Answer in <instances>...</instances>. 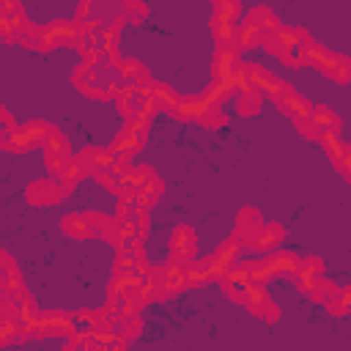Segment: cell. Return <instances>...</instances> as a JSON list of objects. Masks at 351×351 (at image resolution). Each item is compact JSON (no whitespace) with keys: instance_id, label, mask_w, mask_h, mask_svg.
Returning a JSON list of instances; mask_svg holds the SVG:
<instances>
[{"instance_id":"1","label":"cell","mask_w":351,"mask_h":351,"mask_svg":"<svg viewBox=\"0 0 351 351\" xmlns=\"http://www.w3.org/2000/svg\"><path fill=\"white\" fill-rule=\"evenodd\" d=\"M55 132V126L44 123V121H30L25 126H16L8 137H3V148H11V151H27V148H36L49 140V134Z\"/></svg>"},{"instance_id":"2","label":"cell","mask_w":351,"mask_h":351,"mask_svg":"<svg viewBox=\"0 0 351 351\" xmlns=\"http://www.w3.org/2000/svg\"><path fill=\"white\" fill-rule=\"evenodd\" d=\"M63 44H71V47L80 44V25H77L74 19H71V22L55 19V22H49V25L41 30V44H38V49H55V47H63Z\"/></svg>"},{"instance_id":"3","label":"cell","mask_w":351,"mask_h":351,"mask_svg":"<svg viewBox=\"0 0 351 351\" xmlns=\"http://www.w3.org/2000/svg\"><path fill=\"white\" fill-rule=\"evenodd\" d=\"M77 332V321L60 310H47V313H38V321H36V335L38 337H55V335H66L71 337Z\"/></svg>"},{"instance_id":"4","label":"cell","mask_w":351,"mask_h":351,"mask_svg":"<svg viewBox=\"0 0 351 351\" xmlns=\"http://www.w3.org/2000/svg\"><path fill=\"white\" fill-rule=\"evenodd\" d=\"M63 195H66V189H63V184L58 178H41V181H36V184L27 186V200L33 206H52Z\"/></svg>"},{"instance_id":"5","label":"cell","mask_w":351,"mask_h":351,"mask_svg":"<svg viewBox=\"0 0 351 351\" xmlns=\"http://www.w3.org/2000/svg\"><path fill=\"white\" fill-rule=\"evenodd\" d=\"M77 162L88 170V173H101V170H112V165L118 162L115 159V154H112V148H85L80 156H77Z\"/></svg>"},{"instance_id":"6","label":"cell","mask_w":351,"mask_h":351,"mask_svg":"<svg viewBox=\"0 0 351 351\" xmlns=\"http://www.w3.org/2000/svg\"><path fill=\"white\" fill-rule=\"evenodd\" d=\"M239 69V55L233 47H217L214 52V60H211V71H214V80H233Z\"/></svg>"},{"instance_id":"7","label":"cell","mask_w":351,"mask_h":351,"mask_svg":"<svg viewBox=\"0 0 351 351\" xmlns=\"http://www.w3.org/2000/svg\"><path fill=\"white\" fill-rule=\"evenodd\" d=\"M208 112H211V107L206 104L203 96H184V99H178V104L170 115L181 118V121H203Z\"/></svg>"},{"instance_id":"8","label":"cell","mask_w":351,"mask_h":351,"mask_svg":"<svg viewBox=\"0 0 351 351\" xmlns=\"http://www.w3.org/2000/svg\"><path fill=\"white\" fill-rule=\"evenodd\" d=\"M170 247H173V261H178V263L181 261H189L195 255V230L189 225H178L173 230Z\"/></svg>"},{"instance_id":"9","label":"cell","mask_w":351,"mask_h":351,"mask_svg":"<svg viewBox=\"0 0 351 351\" xmlns=\"http://www.w3.org/2000/svg\"><path fill=\"white\" fill-rule=\"evenodd\" d=\"M321 274H324V261H321L318 255L302 258V261H299V269H296V285H299V291H307V293H310L313 282H315Z\"/></svg>"},{"instance_id":"10","label":"cell","mask_w":351,"mask_h":351,"mask_svg":"<svg viewBox=\"0 0 351 351\" xmlns=\"http://www.w3.org/2000/svg\"><path fill=\"white\" fill-rule=\"evenodd\" d=\"M258 44H263V30L255 25V22H250V19H244L241 25H236V36H233V49L239 52H244V49H252V47H258Z\"/></svg>"},{"instance_id":"11","label":"cell","mask_w":351,"mask_h":351,"mask_svg":"<svg viewBox=\"0 0 351 351\" xmlns=\"http://www.w3.org/2000/svg\"><path fill=\"white\" fill-rule=\"evenodd\" d=\"M277 241H282V228H280L277 222H269V225H263V228L247 241V247L255 250V252H266V250L277 247Z\"/></svg>"},{"instance_id":"12","label":"cell","mask_w":351,"mask_h":351,"mask_svg":"<svg viewBox=\"0 0 351 351\" xmlns=\"http://www.w3.org/2000/svg\"><path fill=\"white\" fill-rule=\"evenodd\" d=\"M162 285L167 293H178L189 285L186 280V266H181L178 261H167V266H162Z\"/></svg>"},{"instance_id":"13","label":"cell","mask_w":351,"mask_h":351,"mask_svg":"<svg viewBox=\"0 0 351 351\" xmlns=\"http://www.w3.org/2000/svg\"><path fill=\"white\" fill-rule=\"evenodd\" d=\"M263 228V219L255 208H244L239 211V230H236V239H241V244H247L258 230Z\"/></svg>"},{"instance_id":"14","label":"cell","mask_w":351,"mask_h":351,"mask_svg":"<svg viewBox=\"0 0 351 351\" xmlns=\"http://www.w3.org/2000/svg\"><path fill=\"white\" fill-rule=\"evenodd\" d=\"M302 58H304V63H310V66H315L318 71H324L326 77H329V71H332V66H335V58L337 55H332L326 47H321V44H313L310 49H304L302 52Z\"/></svg>"},{"instance_id":"15","label":"cell","mask_w":351,"mask_h":351,"mask_svg":"<svg viewBox=\"0 0 351 351\" xmlns=\"http://www.w3.org/2000/svg\"><path fill=\"white\" fill-rule=\"evenodd\" d=\"M154 178V170L151 167H145V165H140V167H129L118 181H121V189H129V192H140L148 181Z\"/></svg>"},{"instance_id":"16","label":"cell","mask_w":351,"mask_h":351,"mask_svg":"<svg viewBox=\"0 0 351 351\" xmlns=\"http://www.w3.org/2000/svg\"><path fill=\"white\" fill-rule=\"evenodd\" d=\"M233 90H236V88H233V80H214V82L203 90V99H206V104H208L211 110H219L222 101H225Z\"/></svg>"},{"instance_id":"17","label":"cell","mask_w":351,"mask_h":351,"mask_svg":"<svg viewBox=\"0 0 351 351\" xmlns=\"http://www.w3.org/2000/svg\"><path fill=\"white\" fill-rule=\"evenodd\" d=\"M277 107H280L282 115H291V118H302V115H310V112H313V104H310L304 96H299L296 90L288 93V96H282V99L277 101Z\"/></svg>"},{"instance_id":"18","label":"cell","mask_w":351,"mask_h":351,"mask_svg":"<svg viewBox=\"0 0 351 351\" xmlns=\"http://www.w3.org/2000/svg\"><path fill=\"white\" fill-rule=\"evenodd\" d=\"M247 19L250 22H255L261 30H263V36H271L274 30H280L282 25H280V19L266 8V5H255V8H250L247 11Z\"/></svg>"},{"instance_id":"19","label":"cell","mask_w":351,"mask_h":351,"mask_svg":"<svg viewBox=\"0 0 351 351\" xmlns=\"http://www.w3.org/2000/svg\"><path fill=\"white\" fill-rule=\"evenodd\" d=\"M310 118H313V123L318 126V132H340V118L329 110V107H324V104H313V112H310Z\"/></svg>"},{"instance_id":"20","label":"cell","mask_w":351,"mask_h":351,"mask_svg":"<svg viewBox=\"0 0 351 351\" xmlns=\"http://www.w3.org/2000/svg\"><path fill=\"white\" fill-rule=\"evenodd\" d=\"M63 230L71 239H90V236H96V230L85 219V214H69V217H63Z\"/></svg>"},{"instance_id":"21","label":"cell","mask_w":351,"mask_h":351,"mask_svg":"<svg viewBox=\"0 0 351 351\" xmlns=\"http://www.w3.org/2000/svg\"><path fill=\"white\" fill-rule=\"evenodd\" d=\"M310 296H313V302H321L324 307L329 304V302H335L337 296H340V288L332 282V280H315L313 282V288H310Z\"/></svg>"},{"instance_id":"22","label":"cell","mask_w":351,"mask_h":351,"mask_svg":"<svg viewBox=\"0 0 351 351\" xmlns=\"http://www.w3.org/2000/svg\"><path fill=\"white\" fill-rule=\"evenodd\" d=\"M151 99L159 104V110H167V112H173V110H176V104H178V96H176V90H173L170 85H165V82H154Z\"/></svg>"},{"instance_id":"23","label":"cell","mask_w":351,"mask_h":351,"mask_svg":"<svg viewBox=\"0 0 351 351\" xmlns=\"http://www.w3.org/2000/svg\"><path fill=\"white\" fill-rule=\"evenodd\" d=\"M239 250H241V241L233 236V239H228L225 244H219V250L214 252V258L222 263V266H228V269H233L236 263H239Z\"/></svg>"},{"instance_id":"24","label":"cell","mask_w":351,"mask_h":351,"mask_svg":"<svg viewBox=\"0 0 351 351\" xmlns=\"http://www.w3.org/2000/svg\"><path fill=\"white\" fill-rule=\"evenodd\" d=\"M318 143L324 145V151H326V156H329V159H332L335 165H337V162L343 159V154H346V148H348V145H343V143H340V137H337L335 132H321V137H318Z\"/></svg>"},{"instance_id":"25","label":"cell","mask_w":351,"mask_h":351,"mask_svg":"<svg viewBox=\"0 0 351 351\" xmlns=\"http://www.w3.org/2000/svg\"><path fill=\"white\" fill-rule=\"evenodd\" d=\"M44 154H47V156H55V159H71V156H69V140L55 129V132L49 134V140L44 143Z\"/></svg>"},{"instance_id":"26","label":"cell","mask_w":351,"mask_h":351,"mask_svg":"<svg viewBox=\"0 0 351 351\" xmlns=\"http://www.w3.org/2000/svg\"><path fill=\"white\" fill-rule=\"evenodd\" d=\"M186 280H189V285H206V282H211L208 258L206 261H197V263H189L186 266Z\"/></svg>"},{"instance_id":"27","label":"cell","mask_w":351,"mask_h":351,"mask_svg":"<svg viewBox=\"0 0 351 351\" xmlns=\"http://www.w3.org/2000/svg\"><path fill=\"white\" fill-rule=\"evenodd\" d=\"M211 16H219V19L236 25V19L241 16V5L233 3V0H214V14Z\"/></svg>"},{"instance_id":"28","label":"cell","mask_w":351,"mask_h":351,"mask_svg":"<svg viewBox=\"0 0 351 351\" xmlns=\"http://www.w3.org/2000/svg\"><path fill=\"white\" fill-rule=\"evenodd\" d=\"M261 101H263V96H261L258 90L239 93V99H236V110H239L241 115H255V112L261 110Z\"/></svg>"},{"instance_id":"29","label":"cell","mask_w":351,"mask_h":351,"mask_svg":"<svg viewBox=\"0 0 351 351\" xmlns=\"http://www.w3.org/2000/svg\"><path fill=\"white\" fill-rule=\"evenodd\" d=\"M329 77H332L335 82H340V85L351 82V58L337 55V58H335V66H332V71H329Z\"/></svg>"},{"instance_id":"30","label":"cell","mask_w":351,"mask_h":351,"mask_svg":"<svg viewBox=\"0 0 351 351\" xmlns=\"http://www.w3.org/2000/svg\"><path fill=\"white\" fill-rule=\"evenodd\" d=\"M115 71H118V77H121L123 82H134V80H137V77H140L145 69H143V66H140L134 58H123V60L118 63V69H115Z\"/></svg>"},{"instance_id":"31","label":"cell","mask_w":351,"mask_h":351,"mask_svg":"<svg viewBox=\"0 0 351 351\" xmlns=\"http://www.w3.org/2000/svg\"><path fill=\"white\" fill-rule=\"evenodd\" d=\"M19 335H22V326H19L16 318H3L0 321V343L3 346H11L14 337H19Z\"/></svg>"},{"instance_id":"32","label":"cell","mask_w":351,"mask_h":351,"mask_svg":"<svg viewBox=\"0 0 351 351\" xmlns=\"http://www.w3.org/2000/svg\"><path fill=\"white\" fill-rule=\"evenodd\" d=\"M140 304H143L140 293H126V296L121 299V310H118V315H121V318H137Z\"/></svg>"},{"instance_id":"33","label":"cell","mask_w":351,"mask_h":351,"mask_svg":"<svg viewBox=\"0 0 351 351\" xmlns=\"http://www.w3.org/2000/svg\"><path fill=\"white\" fill-rule=\"evenodd\" d=\"M293 123H296V129H299L304 137H313V140H318V137H321V132H318V126L313 123V118H310V115L293 118Z\"/></svg>"},{"instance_id":"34","label":"cell","mask_w":351,"mask_h":351,"mask_svg":"<svg viewBox=\"0 0 351 351\" xmlns=\"http://www.w3.org/2000/svg\"><path fill=\"white\" fill-rule=\"evenodd\" d=\"M123 14L132 19V22H140V19H145L148 16V5H143V3H123Z\"/></svg>"},{"instance_id":"35","label":"cell","mask_w":351,"mask_h":351,"mask_svg":"<svg viewBox=\"0 0 351 351\" xmlns=\"http://www.w3.org/2000/svg\"><path fill=\"white\" fill-rule=\"evenodd\" d=\"M123 321V326H121V335L118 337H123V340H132V337H137L140 335V318H121Z\"/></svg>"},{"instance_id":"36","label":"cell","mask_w":351,"mask_h":351,"mask_svg":"<svg viewBox=\"0 0 351 351\" xmlns=\"http://www.w3.org/2000/svg\"><path fill=\"white\" fill-rule=\"evenodd\" d=\"M200 123H203V126H208V129H219V126H225V123H228V115H222L219 110H211Z\"/></svg>"},{"instance_id":"37","label":"cell","mask_w":351,"mask_h":351,"mask_svg":"<svg viewBox=\"0 0 351 351\" xmlns=\"http://www.w3.org/2000/svg\"><path fill=\"white\" fill-rule=\"evenodd\" d=\"M90 11H93V5H90L88 0H85V3H80V5H77V16H74V22H77V25H85V22H88V16H90Z\"/></svg>"},{"instance_id":"38","label":"cell","mask_w":351,"mask_h":351,"mask_svg":"<svg viewBox=\"0 0 351 351\" xmlns=\"http://www.w3.org/2000/svg\"><path fill=\"white\" fill-rule=\"evenodd\" d=\"M337 167H340V173H343V176H346L348 181H351V151H348V148H346V154H343V159L337 162Z\"/></svg>"},{"instance_id":"39","label":"cell","mask_w":351,"mask_h":351,"mask_svg":"<svg viewBox=\"0 0 351 351\" xmlns=\"http://www.w3.org/2000/svg\"><path fill=\"white\" fill-rule=\"evenodd\" d=\"M340 302H343V304H346V307L351 310V288H346V291H340Z\"/></svg>"},{"instance_id":"40","label":"cell","mask_w":351,"mask_h":351,"mask_svg":"<svg viewBox=\"0 0 351 351\" xmlns=\"http://www.w3.org/2000/svg\"><path fill=\"white\" fill-rule=\"evenodd\" d=\"M348 151H351V145H348Z\"/></svg>"}]
</instances>
